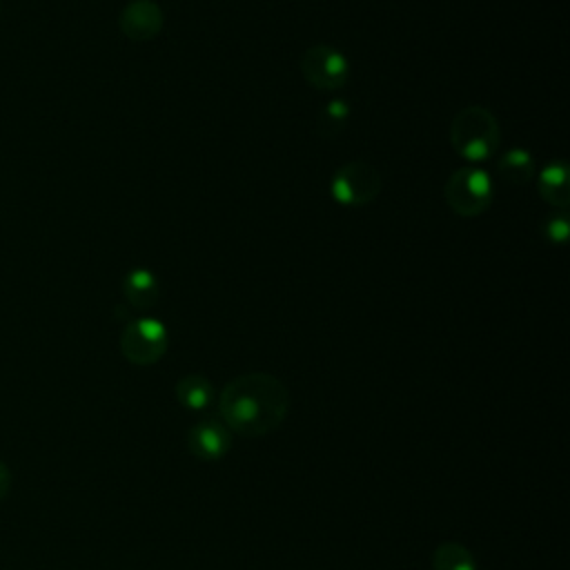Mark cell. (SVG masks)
I'll list each match as a JSON object with an SVG mask.
<instances>
[{"mask_svg": "<svg viewBox=\"0 0 570 570\" xmlns=\"http://www.w3.org/2000/svg\"><path fill=\"white\" fill-rule=\"evenodd\" d=\"M187 445L200 461H218L232 448V432L220 419H203L189 428Z\"/></svg>", "mask_w": 570, "mask_h": 570, "instance_id": "cell-8", "label": "cell"}, {"mask_svg": "<svg viewBox=\"0 0 570 570\" xmlns=\"http://www.w3.org/2000/svg\"><path fill=\"white\" fill-rule=\"evenodd\" d=\"M163 22L165 18L160 4H156L154 0H131L122 7L118 16V27L131 42L151 40L160 33Z\"/></svg>", "mask_w": 570, "mask_h": 570, "instance_id": "cell-7", "label": "cell"}, {"mask_svg": "<svg viewBox=\"0 0 570 570\" xmlns=\"http://www.w3.org/2000/svg\"><path fill=\"white\" fill-rule=\"evenodd\" d=\"M176 399L183 407L187 410H194V412H200V410H207L214 401V385L207 376L203 374H187L183 376L176 387Z\"/></svg>", "mask_w": 570, "mask_h": 570, "instance_id": "cell-12", "label": "cell"}, {"mask_svg": "<svg viewBox=\"0 0 570 570\" xmlns=\"http://www.w3.org/2000/svg\"><path fill=\"white\" fill-rule=\"evenodd\" d=\"M330 189L338 205L365 207L381 194L383 178L374 165L365 160H350L334 171Z\"/></svg>", "mask_w": 570, "mask_h": 570, "instance_id": "cell-4", "label": "cell"}, {"mask_svg": "<svg viewBox=\"0 0 570 570\" xmlns=\"http://www.w3.org/2000/svg\"><path fill=\"white\" fill-rule=\"evenodd\" d=\"M432 568L434 570H476V561L465 546L456 541H448L434 550Z\"/></svg>", "mask_w": 570, "mask_h": 570, "instance_id": "cell-13", "label": "cell"}, {"mask_svg": "<svg viewBox=\"0 0 570 570\" xmlns=\"http://www.w3.org/2000/svg\"><path fill=\"white\" fill-rule=\"evenodd\" d=\"M443 196L448 207L463 216V218H474L481 216L490 209L492 198H494V185L488 171L468 165L454 169L443 187Z\"/></svg>", "mask_w": 570, "mask_h": 570, "instance_id": "cell-3", "label": "cell"}, {"mask_svg": "<svg viewBox=\"0 0 570 570\" xmlns=\"http://www.w3.org/2000/svg\"><path fill=\"white\" fill-rule=\"evenodd\" d=\"M497 171H499L501 180L508 185H528L537 174L534 158L523 147H512V149L503 151L499 156Z\"/></svg>", "mask_w": 570, "mask_h": 570, "instance_id": "cell-11", "label": "cell"}, {"mask_svg": "<svg viewBox=\"0 0 570 570\" xmlns=\"http://www.w3.org/2000/svg\"><path fill=\"white\" fill-rule=\"evenodd\" d=\"M9 490H11V470L4 461H0V499H4Z\"/></svg>", "mask_w": 570, "mask_h": 570, "instance_id": "cell-16", "label": "cell"}, {"mask_svg": "<svg viewBox=\"0 0 570 570\" xmlns=\"http://www.w3.org/2000/svg\"><path fill=\"white\" fill-rule=\"evenodd\" d=\"M301 73L309 87L336 91L350 78V62L345 53L332 45H312L301 56Z\"/></svg>", "mask_w": 570, "mask_h": 570, "instance_id": "cell-6", "label": "cell"}, {"mask_svg": "<svg viewBox=\"0 0 570 570\" xmlns=\"http://www.w3.org/2000/svg\"><path fill=\"white\" fill-rule=\"evenodd\" d=\"M499 142L501 129L488 107H463L450 122V145L461 158L470 163H483L492 158L499 149Z\"/></svg>", "mask_w": 570, "mask_h": 570, "instance_id": "cell-2", "label": "cell"}, {"mask_svg": "<svg viewBox=\"0 0 570 570\" xmlns=\"http://www.w3.org/2000/svg\"><path fill=\"white\" fill-rule=\"evenodd\" d=\"M537 191L539 196L559 209H566L570 205V178H568V165L561 160L548 163L537 174Z\"/></svg>", "mask_w": 570, "mask_h": 570, "instance_id": "cell-9", "label": "cell"}, {"mask_svg": "<svg viewBox=\"0 0 570 570\" xmlns=\"http://www.w3.org/2000/svg\"><path fill=\"white\" fill-rule=\"evenodd\" d=\"M347 120H350V105L341 98H334L318 114V134L323 138H336L343 134Z\"/></svg>", "mask_w": 570, "mask_h": 570, "instance_id": "cell-14", "label": "cell"}, {"mask_svg": "<svg viewBox=\"0 0 570 570\" xmlns=\"http://www.w3.org/2000/svg\"><path fill=\"white\" fill-rule=\"evenodd\" d=\"M220 421L240 436L274 432L289 412L287 387L267 372H249L232 379L218 396Z\"/></svg>", "mask_w": 570, "mask_h": 570, "instance_id": "cell-1", "label": "cell"}, {"mask_svg": "<svg viewBox=\"0 0 570 570\" xmlns=\"http://www.w3.org/2000/svg\"><path fill=\"white\" fill-rule=\"evenodd\" d=\"M122 296L134 309H149L156 305L160 296V283L154 272L145 267H136L122 276Z\"/></svg>", "mask_w": 570, "mask_h": 570, "instance_id": "cell-10", "label": "cell"}, {"mask_svg": "<svg viewBox=\"0 0 570 570\" xmlns=\"http://www.w3.org/2000/svg\"><path fill=\"white\" fill-rule=\"evenodd\" d=\"M120 352L134 365H154L167 352V330L154 316H140L125 325Z\"/></svg>", "mask_w": 570, "mask_h": 570, "instance_id": "cell-5", "label": "cell"}, {"mask_svg": "<svg viewBox=\"0 0 570 570\" xmlns=\"http://www.w3.org/2000/svg\"><path fill=\"white\" fill-rule=\"evenodd\" d=\"M543 234L550 243H566V238H568V218L566 216H550L543 225Z\"/></svg>", "mask_w": 570, "mask_h": 570, "instance_id": "cell-15", "label": "cell"}]
</instances>
